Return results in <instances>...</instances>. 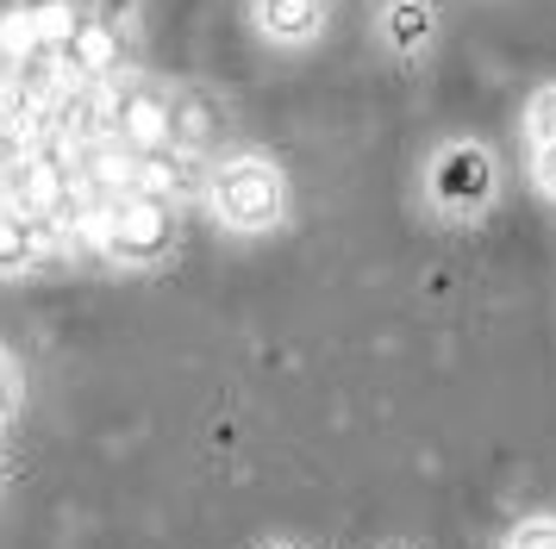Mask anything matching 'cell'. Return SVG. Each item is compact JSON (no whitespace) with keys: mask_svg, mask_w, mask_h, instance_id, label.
Segmentation results:
<instances>
[{"mask_svg":"<svg viewBox=\"0 0 556 549\" xmlns=\"http://www.w3.org/2000/svg\"><path fill=\"white\" fill-rule=\"evenodd\" d=\"M63 231H81V244L101 263L126 274H156L181 256V200L151 194V188H126V194H94L76 200V213Z\"/></svg>","mask_w":556,"mask_h":549,"instance_id":"cell-1","label":"cell"},{"mask_svg":"<svg viewBox=\"0 0 556 549\" xmlns=\"http://www.w3.org/2000/svg\"><path fill=\"white\" fill-rule=\"evenodd\" d=\"M201 206L226 238H276L294 213V181L269 150H226L201 175Z\"/></svg>","mask_w":556,"mask_h":549,"instance_id":"cell-2","label":"cell"},{"mask_svg":"<svg viewBox=\"0 0 556 549\" xmlns=\"http://www.w3.org/2000/svg\"><path fill=\"white\" fill-rule=\"evenodd\" d=\"M501 200V163L481 138H451L426 163V206L444 225H481Z\"/></svg>","mask_w":556,"mask_h":549,"instance_id":"cell-3","label":"cell"},{"mask_svg":"<svg viewBox=\"0 0 556 549\" xmlns=\"http://www.w3.org/2000/svg\"><path fill=\"white\" fill-rule=\"evenodd\" d=\"M106 138H119L131 156H163L169 150V88L138 69L106 81Z\"/></svg>","mask_w":556,"mask_h":549,"instance_id":"cell-4","label":"cell"},{"mask_svg":"<svg viewBox=\"0 0 556 549\" xmlns=\"http://www.w3.org/2000/svg\"><path fill=\"white\" fill-rule=\"evenodd\" d=\"M0 194L13 200L20 213H31L38 225L63 231V225H70V213H76V200L88 194V188H81L76 163H63V156H51V150H26V156L7 169Z\"/></svg>","mask_w":556,"mask_h":549,"instance_id":"cell-5","label":"cell"},{"mask_svg":"<svg viewBox=\"0 0 556 549\" xmlns=\"http://www.w3.org/2000/svg\"><path fill=\"white\" fill-rule=\"evenodd\" d=\"M51 50H56V69L70 75V81H88V88L119 81L131 69V31L113 20H94V13H76V25Z\"/></svg>","mask_w":556,"mask_h":549,"instance_id":"cell-6","label":"cell"},{"mask_svg":"<svg viewBox=\"0 0 556 549\" xmlns=\"http://www.w3.org/2000/svg\"><path fill=\"white\" fill-rule=\"evenodd\" d=\"M331 20H338V0H251L256 38L269 50H288V56L326 44Z\"/></svg>","mask_w":556,"mask_h":549,"instance_id":"cell-7","label":"cell"},{"mask_svg":"<svg viewBox=\"0 0 556 549\" xmlns=\"http://www.w3.org/2000/svg\"><path fill=\"white\" fill-rule=\"evenodd\" d=\"M226 131V106L206 94V88H169V150L181 163H201L219 150Z\"/></svg>","mask_w":556,"mask_h":549,"instance_id":"cell-8","label":"cell"},{"mask_svg":"<svg viewBox=\"0 0 556 549\" xmlns=\"http://www.w3.org/2000/svg\"><path fill=\"white\" fill-rule=\"evenodd\" d=\"M56 250V231L51 225H38L31 213H20L13 200L0 194V281H26L51 263Z\"/></svg>","mask_w":556,"mask_h":549,"instance_id":"cell-9","label":"cell"},{"mask_svg":"<svg viewBox=\"0 0 556 549\" xmlns=\"http://www.w3.org/2000/svg\"><path fill=\"white\" fill-rule=\"evenodd\" d=\"M376 38H381V50L401 56V63L426 56L431 38H438V0H381Z\"/></svg>","mask_w":556,"mask_h":549,"instance_id":"cell-10","label":"cell"},{"mask_svg":"<svg viewBox=\"0 0 556 549\" xmlns=\"http://www.w3.org/2000/svg\"><path fill=\"white\" fill-rule=\"evenodd\" d=\"M13 13H26L31 25H38V38L45 44H56L70 25H76V13H81V0H7Z\"/></svg>","mask_w":556,"mask_h":549,"instance_id":"cell-11","label":"cell"},{"mask_svg":"<svg viewBox=\"0 0 556 549\" xmlns=\"http://www.w3.org/2000/svg\"><path fill=\"white\" fill-rule=\"evenodd\" d=\"M494 549H556V512H519Z\"/></svg>","mask_w":556,"mask_h":549,"instance_id":"cell-12","label":"cell"},{"mask_svg":"<svg viewBox=\"0 0 556 549\" xmlns=\"http://www.w3.org/2000/svg\"><path fill=\"white\" fill-rule=\"evenodd\" d=\"M519 125H526L531 144H556V81H544V88H538V94L526 100Z\"/></svg>","mask_w":556,"mask_h":549,"instance_id":"cell-13","label":"cell"},{"mask_svg":"<svg viewBox=\"0 0 556 549\" xmlns=\"http://www.w3.org/2000/svg\"><path fill=\"white\" fill-rule=\"evenodd\" d=\"M526 175H531V188L556 206V144H531L526 150Z\"/></svg>","mask_w":556,"mask_h":549,"instance_id":"cell-14","label":"cell"},{"mask_svg":"<svg viewBox=\"0 0 556 549\" xmlns=\"http://www.w3.org/2000/svg\"><path fill=\"white\" fill-rule=\"evenodd\" d=\"M81 13H94V20H113V25H138V0H81Z\"/></svg>","mask_w":556,"mask_h":549,"instance_id":"cell-15","label":"cell"},{"mask_svg":"<svg viewBox=\"0 0 556 549\" xmlns=\"http://www.w3.org/2000/svg\"><path fill=\"white\" fill-rule=\"evenodd\" d=\"M13 406H20V362L0 349V424L13 419Z\"/></svg>","mask_w":556,"mask_h":549,"instance_id":"cell-16","label":"cell"},{"mask_svg":"<svg viewBox=\"0 0 556 549\" xmlns=\"http://www.w3.org/2000/svg\"><path fill=\"white\" fill-rule=\"evenodd\" d=\"M0 487H7V456H0Z\"/></svg>","mask_w":556,"mask_h":549,"instance_id":"cell-17","label":"cell"},{"mask_svg":"<svg viewBox=\"0 0 556 549\" xmlns=\"http://www.w3.org/2000/svg\"><path fill=\"white\" fill-rule=\"evenodd\" d=\"M269 549H301V544H269Z\"/></svg>","mask_w":556,"mask_h":549,"instance_id":"cell-18","label":"cell"}]
</instances>
